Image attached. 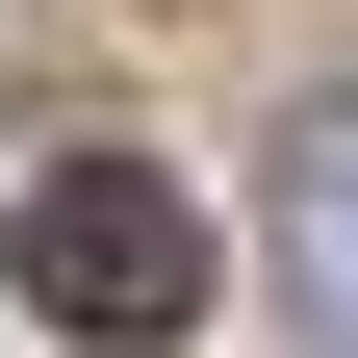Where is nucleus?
Wrapping results in <instances>:
<instances>
[{
	"mask_svg": "<svg viewBox=\"0 0 358 358\" xmlns=\"http://www.w3.org/2000/svg\"><path fill=\"white\" fill-rule=\"evenodd\" d=\"M0 282L52 307V333L154 358V333H205V205H179L154 154H52L26 205H0Z\"/></svg>",
	"mask_w": 358,
	"mask_h": 358,
	"instance_id": "obj_1",
	"label": "nucleus"
},
{
	"mask_svg": "<svg viewBox=\"0 0 358 358\" xmlns=\"http://www.w3.org/2000/svg\"><path fill=\"white\" fill-rule=\"evenodd\" d=\"M282 256H307V333L358 358V77H333L307 128H282Z\"/></svg>",
	"mask_w": 358,
	"mask_h": 358,
	"instance_id": "obj_2",
	"label": "nucleus"
}]
</instances>
